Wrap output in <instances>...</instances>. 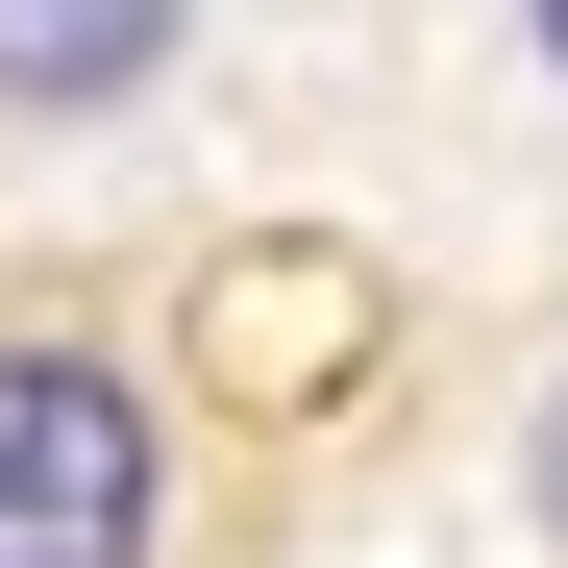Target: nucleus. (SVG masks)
Segmentation results:
<instances>
[{
    "mask_svg": "<svg viewBox=\"0 0 568 568\" xmlns=\"http://www.w3.org/2000/svg\"><path fill=\"white\" fill-rule=\"evenodd\" d=\"M149 519H173V445L124 396V346L0 322V568H149Z\"/></svg>",
    "mask_w": 568,
    "mask_h": 568,
    "instance_id": "obj_1",
    "label": "nucleus"
},
{
    "mask_svg": "<svg viewBox=\"0 0 568 568\" xmlns=\"http://www.w3.org/2000/svg\"><path fill=\"white\" fill-rule=\"evenodd\" d=\"M173 26H199V0H0V124H100V100H149Z\"/></svg>",
    "mask_w": 568,
    "mask_h": 568,
    "instance_id": "obj_2",
    "label": "nucleus"
},
{
    "mask_svg": "<svg viewBox=\"0 0 568 568\" xmlns=\"http://www.w3.org/2000/svg\"><path fill=\"white\" fill-rule=\"evenodd\" d=\"M519 469H544V544H568V396H544V420H519Z\"/></svg>",
    "mask_w": 568,
    "mask_h": 568,
    "instance_id": "obj_3",
    "label": "nucleus"
},
{
    "mask_svg": "<svg viewBox=\"0 0 568 568\" xmlns=\"http://www.w3.org/2000/svg\"><path fill=\"white\" fill-rule=\"evenodd\" d=\"M544 74H568V0H544Z\"/></svg>",
    "mask_w": 568,
    "mask_h": 568,
    "instance_id": "obj_4",
    "label": "nucleus"
}]
</instances>
